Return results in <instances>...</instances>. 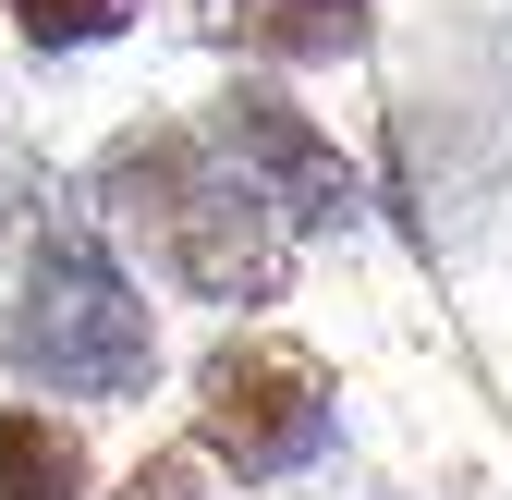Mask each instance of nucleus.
I'll return each instance as SVG.
<instances>
[{"mask_svg":"<svg viewBox=\"0 0 512 500\" xmlns=\"http://www.w3.org/2000/svg\"><path fill=\"white\" fill-rule=\"evenodd\" d=\"M98 220L196 305H281L293 244H305L281 220V196L208 135V110L196 122H122L98 147Z\"/></svg>","mask_w":512,"mask_h":500,"instance_id":"f257e3e1","label":"nucleus"},{"mask_svg":"<svg viewBox=\"0 0 512 500\" xmlns=\"http://www.w3.org/2000/svg\"><path fill=\"white\" fill-rule=\"evenodd\" d=\"M13 366L49 403H135L159 379V318L135 269L110 257V220H49L13 293Z\"/></svg>","mask_w":512,"mask_h":500,"instance_id":"f03ea898","label":"nucleus"},{"mask_svg":"<svg viewBox=\"0 0 512 500\" xmlns=\"http://www.w3.org/2000/svg\"><path fill=\"white\" fill-rule=\"evenodd\" d=\"M330 427H342V391H330V366H317L305 342L281 330H244L196 366V440L220 452L232 488H269V476H305L317 452H330Z\"/></svg>","mask_w":512,"mask_h":500,"instance_id":"7ed1b4c3","label":"nucleus"},{"mask_svg":"<svg viewBox=\"0 0 512 500\" xmlns=\"http://www.w3.org/2000/svg\"><path fill=\"white\" fill-rule=\"evenodd\" d=\"M208 135L281 196L293 232H354V220H366V171L330 147V122H317V110H293L281 74H232V86L208 98Z\"/></svg>","mask_w":512,"mask_h":500,"instance_id":"20e7f679","label":"nucleus"},{"mask_svg":"<svg viewBox=\"0 0 512 500\" xmlns=\"http://www.w3.org/2000/svg\"><path fill=\"white\" fill-rule=\"evenodd\" d=\"M220 37L256 49L269 74H317L366 49V0H220Z\"/></svg>","mask_w":512,"mask_h":500,"instance_id":"39448f33","label":"nucleus"},{"mask_svg":"<svg viewBox=\"0 0 512 500\" xmlns=\"http://www.w3.org/2000/svg\"><path fill=\"white\" fill-rule=\"evenodd\" d=\"M0 500H86V440L49 403H0Z\"/></svg>","mask_w":512,"mask_h":500,"instance_id":"423d86ee","label":"nucleus"},{"mask_svg":"<svg viewBox=\"0 0 512 500\" xmlns=\"http://www.w3.org/2000/svg\"><path fill=\"white\" fill-rule=\"evenodd\" d=\"M0 13H13L25 49H98V37L135 25V0H0Z\"/></svg>","mask_w":512,"mask_h":500,"instance_id":"0eeeda50","label":"nucleus"},{"mask_svg":"<svg viewBox=\"0 0 512 500\" xmlns=\"http://www.w3.org/2000/svg\"><path fill=\"white\" fill-rule=\"evenodd\" d=\"M110 500H220V452H208V440H183V452H147V464L122 476Z\"/></svg>","mask_w":512,"mask_h":500,"instance_id":"6e6552de","label":"nucleus"}]
</instances>
